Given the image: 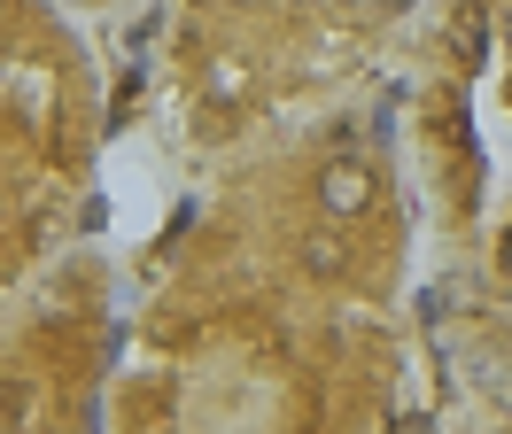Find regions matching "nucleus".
Here are the masks:
<instances>
[{"mask_svg":"<svg viewBox=\"0 0 512 434\" xmlns=\"http://www.w3.org/2000/svg\"><path fill=\"white\" fill-rule=\"evenodd\" d=\"M505 272H512V241H505Z\"/></svg>","mask_w":512,"mask_h":434,"instance_id":"nucleus-1","label":"nucleus"}]
</instances>
